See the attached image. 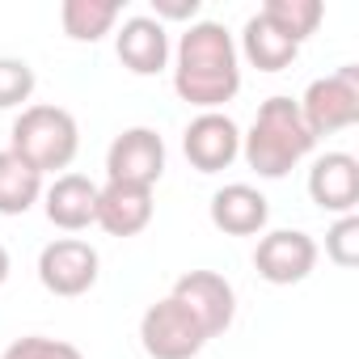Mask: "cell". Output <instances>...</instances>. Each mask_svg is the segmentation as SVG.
Wrapping results in <instances>:
<instances>
[{
	"mask_svg": "<svg viewBox=\"0 0 359 359\" xmlns=\"http://www.w3.org/2000/svg\"><path fill=\"white\" fill-rule=\"evenodd\" d=\"M309 199L330 216H355L359 208V161L351 152H325L309 169Z\"/></svg>",
	"mask_w": 359,
	"mask_h": 359,
	"instance_id": "cell-11",
	"label": "cell"
},
{
	"mask_svg": "<svg viewBox=\"0 0 359 359\" xmlns=\"http://www.w3.org/2000/svg\"><path fill=\"white\" fill-rule=\"evenodd\" d=\"M114 51L127 72L156 76L169 68V30L156 18H127L123 30L114 34Z\"/></svg>",
	"mask_w": 359,
	"mask_h": 359,
	"instance_id": "cell-13",
	"label": "cell"
},
{
	"mask_svg": "<svg viewBox=\"0 0 359 359\" xmlns=\"http://www.w3.org/2000/svg\"><path fill=\"white\" fill-rule=\"evenodd\" d=\"M313 135L300 118V106L292 97H266L258 106L254 127L241 135V156L258 177H287L309 152H313Z\"/></svg>",
	"mask_w": 359,
	"mask_h": 359,
	"instance_id": "cell-2",
	"label": "cell"
},
{
	"mask_svg": "<svg viewBox=\"0 0 359 359\" xmlns=\"http://www.w3.org/2000/svg\"><path fill=\"white\" fill-rule=\"evenodd\" d=\"M140 346H144L148 359H195L208 346V334L199 330V321L173 296H165V300L144 309V317H140Z\"/></svg>",
	"mask_w": 359,
	"mask_h": 359,
	"instance_id": "cell-5",
	"label": "cell"
},
{
	"mask_svg": "<svg viewBox=\"0 0 359 359\" xmlns=\"http://www.w3.org/2000/svg\"><path fill=\"white\" fill-rule=\"evenodd\" d=\"M237 55H245L258 72H283L300 55V43H292L279 26H271L262 13H254L241 30V51Z\"/></svg>",
	"mask_w": 359,
	"mask_h": 359,
	"instance_id": "cell-16",
	"label": "cell"
},
{
	"mask_svg": "<svg viewBox=\"0 0 359 359\" xmlns=\"http://www.w3.org/2000/svg\"><path fill=\"white\" fill-rule=\"evenodd\" d=\"M43 212L55 229L81 233L97 220V187L85 173H60L55 182L43 191Z\"/></svg>",
	"mask_w": 359,
	"mask_h": 359,
	"instance_id": "cell-15",
	"label": "cell"
},
{
	"mask_svg": "<svg viewBox=\"0 0 359 359\" xmlns=\"http://www.w3.org/2000/svg\"><path fill=\"white\" fill-rule=\"evenodd\" d=\"M39 199H43V173H34L9 148H0V216H26Z\"/></svg>",
	"mask_w": 359,
	"mask_h": 359,
	"instance_id": "cell-17",
	"label": "cell"
},
{
	"mask_svg": "<svg viewBox=\"0 0 359 359\" xmlns=\"http://www.w3.org/2000/svg\"><path fill=\"white\" fill-rule=\"evenodd\" d=\"M173 93L187 106L220 110L241 93V55L220 22H195L173 51Z\"/></svg>",
	"mask_w": 359,
	"mask_h": 359,
	"instance_id": "cell-1",
	"label": "cell"
},
{
	"mask_svg": "<svg viewBox=\"0 0 359 359\" xmlns=\"http://www.w3.org/2000/svg\"><path fill=\"white\" fill-rule=\"evenodd\" d=\"M165 177V140L152 127H127L106 152V182H127L152 191Z\"/></svg>",
	"mask_w": 359,
	"mask_h": 359,
	"instance_id": "cell-7",
	"label": "cell"
},
{
	"mask_svg": "<svg viewBox=\"0 0 359 359\" xmlns=\"http://www.w3.org/2000/svg\"><path fill=\"white\" fill-rule=\"evenodd\" d=\"M258 13L271 26H279L292 43H304L309 34H317V26L325 18V5H321V0H266Z\"/></svg>",
	"mask_w": 359,
	"mask_h": 359,
	"instance_id": "cell-19",
	"label": "cell"
},
{
	"mask_svg": "<svg viewBox=\"0 0 359 359\" xmlns=\"http://www.w3.org/2000/svg\"><path fill=\"white\" fill-rule=\"evenodd\" d=\"M97 275H102V258L81 237H60V241L43 245V254H39V283L51 296L76 300L97 283Z\"/></svg>",
	"mask_w": 359,
	"mask_h": 359,
	"instance_id": "cell-6",
	"label": "cell"
},
{
	"mask_svg": "<svg viewBox=\"0 0 359 359\" xmlns=\"http://www.w3.org/2000/svg\"><path fill=\"white\" fill-rule=\"evenodd\" d=\"M296 106L313 140L355 127L359 123V64H342L338 72L317 76Z\"/></svg>",
	"mask_w": 359,
	"mask_h": 359,
	"instance_id": "cell-4",
	"label": "cell"
},
{
	"mask_svg": "<svg viewBox=\"0 0 359 359\" xmlns=\"http://www.w3.org/2000/svg\"><path fill=\"white\" fill-rule=\"evenodd\" d=\"M81 148V127L64 106H26L13 118L9 131V152L22 156L34 173H55L76 161Z\"/></svg>",
	"mask_w": 359,
	"mask_h": 359,
	"instance_id": "cell-3",
	"label": "cell"
},
{
	"mask_svg": "<svg viewBox=\"0 0 359 359\" xmlns=\"http://www.w3.org/2000/svg\"><path fill=\"white\" fill-rule=\"evenodd\" d=\"M34 85H39V76H34V68L26 60L0 55V110H13V106L30 102Z\"/></svg>",
	"mask_w": 359,
	"mask_h": 359,
	"instance_id": "cell-20",
	"label": "cell"
},
{
	"mask_svg": "<svg viewBox=\"0 0 359 359\" xmlns=\"http://www.w3.org/2000/svg\"><path fill=\"white\" fill-rule=\"evenodd\" d=\"M325 258L342 271L359 262V216H338L325 233Z\"/></svg>",
	"mask_w": 359,
	"mask_h": 359,
	"instance_id": "cell-21",
	"label": "cell"
},
{
	"mask_svg": "<svg viewBox=\"0 0 359 359\" xmlns=\"http://www.w3.org/2000/svg\"><path fill=\"white\" fill-rule=\"evenodd\" d=\"M9 271H13V262H9V250H5V245H0V283H5V279H9Z\"/></svg>",
	"mask_w": 359,
	"mask_h": 359,
	"instance_id": "cell-24",
	"label": "cell"
},
{
	"mask_svg": "<svg viewBox=\"0 0 359 359\" xmlns=\"http://www.w3.org/2000/svg\"><path fill=\"white\" fill-rule=\"evenodd\" d=\"M182 152L199 173H220L241 156V127L224 110H203L187 123Z\"/></svg>",
	"mask_w": 359,
	"mask_h": 359,
	"instance_id": "cell-10",
	"label": "cell"
},
{
	"mask_svg": "<svg viewBox=\"0 0 359 359\" xmlns=\"http://www.w3.org/2000/svg\"><path fill=\"white\" fill-rule=\"evenodd\" d=\"M0 359H85V355H81V346H72V342H64V338L26 334V338L9 342Z\"/></svg>",
	"mask_w": 359,
	"mask_h": 359,
	"instance_id": "cell-22",
	"label": "cell"
},
{
	"mask_svg": "<svg viewBox=\"0 0 359 359\" xmlns=\"http://www.w3.org/2000/svg\"><path fill=\"white\" fill-rule=\"evenodd\" d=\"M212 224L224 233V237H254L266 229L271 220V203L258 187L250 182H229L212 195V208H208Z\"/></svg>",
	"mask_w": 359,
	"mask_h": 359,
	"instance_id": "cell-12",
	"label": "cell"
},
{
	"mask_svg": "<svg viewBox=\"0 0 359 359\" xmlns=\"http://www.w3.org/2000/svg\"><path fill=\"white\" fill-rule=\"evenodd\" d=\"M152 18L165 26V22H191L199 18V0H152Z\"/></svg>",
	"mask_w": 359,
	"mask_h": 359,
	"instance_id": "cell-23",
	"label": "cell"
},
{
	"mask_svg": "<svg viewBox=\"0 0 359 359\" xmlns=\"http://www.w3.org/2000/svg\"><path fill=\"white\" fill-rule=\"evenodd\" d=\"M321 250L309 233L300 229H275L266 237H258V250H254V271L275 283V287H292V283H304L317 266Z\"/></svg>",
	"mask_w": 359,
	"mask_h": 359,
	"instance_id": "cell-9",
	"label": "cell"
},
{
	"mask_svg": "<svg viewBox=\"0 0 359 359\" xmlns=\"http://www.w3.org/2000/svg\"><path fill=\"white\" fill-rule=\"evenodd\" d=\"M152 191L144 187H127V182H106L97 187V220L110 237H140L152 224Z\"/></svg>",
	"mask_w": 359,
	"mask_h": 359,
	"instance_id": "cell-14",
	"label": "cell"
},
{
	"mask_svg": "<svg viewBox=\"0 0 359 359\" xmlns=\"http://www.w3.org/2000/svg\"><path fill=\"white\" fill-rule=\"evenodd\" d=\"M118 0H64L60 5V26L72 43H97L114 30L118 22Z\"/></svg>",
	"mask_w": 359,
	"mask_h": 359,
	"instance_id": "cell-18",
	"label": "cell"
},
{
	"mask_svg": "<svg viewBox=\"0 0 359 359\" xmlns=\"http://www.w3.org/2000/svg\"><path fill=\"white\" fill-rule=\"evenodd\" d=\"M169 296L199 321V330H203L208 338H220V334L233 325V317H237V292H233V283H229L224 275H216V271H187L182 279L173 283Z\"/></svg>",
	"mask_w": 359,
	"mask_h": 359,
	"instance_id": "cell-8",
	"label": "cell"
}]
</instances>
